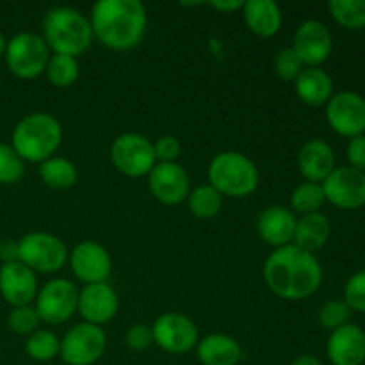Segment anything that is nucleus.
<instances>
[{
    "label": "nucleus",
    "mask_w": 365,
    "mask_h": 365,
    "mask_svg": "<svg viewBox=\"0 0 365 365\" xmlns=\"http://www.w3.org/2000/svg\"><path fill=\"white\" fill-rule=\"evenodd\" d=\"M68 259L75 277L86 285L107 282L113 271L109 252L96 241H82L75 245Z\"/></svg>",
    "instance_id": "obj_16"
},
{
    "label": "nucleus",
    "mask_w": 365,
    "mask_h": 365,
    "mask_svg": "<svg viewBox=\"0 0 365 365\" xmlns=\"http://www.w3.org/2000/svg\"><path fill=\"white\" fill-rule=\"evenodd\" d=\"M346 157L349 163L348 166L365 173V134L349 139L348 146H346Z\"/></svg>",
    "instance_id": "obj_39"
},
{
    "label": "nucleus",
    "mask_w": 365,
    "mask_h": 365,
    "mask_svg": "<svg viewBox=\"0 0 365 365\" xmlns=\"http://www.w3.org/2000/svg\"><path fill=\"white\" fill-rule=\"evenodd\" d=\"M118 309H120V299L116 291L107 282L84 285L78 291L77 312L81 314L84 323L102 327L114 319Z\"/></svg>",
    "instance_id": "obj_17"
},
{
    "label": "nucleus",
    "mask_w": 365,
    "mask_h": 365,
    "mask_svg": "<svg viewBox=\"0 0 365 365\" xmlns=\"http://www.w3.org/2000/svg\"><path fill=\"white\" fill-rule=\"evenodd\" d=\"M38 277L25 264H2L0 267V294L9 305H31L38 296Z\"/></svg>",
    "instance_id": "obj_18"
},
{
    "label": "nucleus",
    "mask_w": 365,
    "mask_h": 365,
    "mask_svg": "<svg viewBox=\"0 0 365 365\" xmlns=\"http://www.w3.org/2000/svg\"><path fill=\"white\" fill-rule=\"evenodd\" d=\"M125 342L130 349L134 351H145L150 346L153 344V334L152 327L148 324H134V327L128 328L127 335H125Z\"/></svg>",
    "instance_id": "obj_38"
},
{
    "label": "nucleus",
    "mask_w": 365,
    "mask_h": 365,
    "mask_svg": "<svg viewBox=\"0 0 365 365\" xmlns=\"http://www.w3.org/2000/svg\"><path fill=\"white\" fill-rule=\"evenodd\" d=\"M61 339L52 330L38 328L25 341V351L36 362H48V360L59 356Z\"/></svg>",
    "instance_id": "obj_31"
},
{
    "label": "nucleus",
    "mask_w": 365,
    "mask_h": 365,
    "mask_svg": "<svg viewBox=\"0 0 365 365\" xmlns=\"http://www.w3.org/2000/svg\"><path fill=\"white\" fill-rule=\"evenodd\" d=\"M327 355L331 365H362L365 362V331L353 323L330 331Z\"/></svg>",
    "instance_id": "obj_19"
},
{
    "label": "nucleus",
    "mask_w": 365,
    "mask_h": 365,
    "mask_svg": "<svg viewBox=\"0 0 365 365\" xmlns=\"http://www.w3.org/2000/svg\"><path fill=\"white\" fill-rule=\"evenodd\" d=\"M153 342L163 351L171 355H184L196 348L200 341L195 321L178 312H166L155 319L152 327Z\"/></svg>",
    "instance_id": "obj_11"
},
{
    "label": "nucleus",
    "mask_w": 365,
    "mask_h": 365,
    "mask_svg": "<svg viewBox=\"0 0 365 365\" xmlns=\"http://www.w3.org/2000/svg\"><path fill=\"white\" fill-rule=\"evenodd\" d=\"M39 319L38 312L32 305L25 307H13V310L9 312V317H7V327L13 334L16 335H31L34 334L39 328Z\"/></svg>",
    "instance_id": "obj_34"
},
{
    "label": "nucleus",
    "mask_w": 365,
    "mask_h": 365,
    "mask_svg": "<svg viewBox=\"0 0 365 365\" xmlns=\"http://www.w3.org/2000/svg\"><path fill=\"white\" fill-rule=\"evenodd\" d=\"M0 260L2 264L20 262V245L14 239H4L0 241Z\"/></svg>",
    "instance_id": "obj_40"
},
{
    "label": "nucleus",
    "mask_w": 365,
    "mask_h": 365,
    "mask_svg": "<svg viewBox=\"0 0 365 365\" xmlns=\"http://www.w3.org/2000/svg\"><path fill=\"white\" fill-rule=\"evenodd\" d=\"M264 282L273 294L289 302H299L323 284V266L314 257L296 245L277 248L264 262Z\"/></svg>",
    "instance_id": "obj_1"
},
{
    "label": "nucleus",
    "mask_w": 365,
    "mask_h": 365,
    "mask_svg": "<svg viewBox=\"0 0 365 365\" xmlns=\"http://www.w3.org/2000/svg\"><path fill=\"white\" fill-rule=\"evenodd\" d=\"M324 198L342 210H356L365 207V173L351 166H335L323 182Z\"/></svg>",
    "instance_id": "obj_13"
},
{
    "label": "nucleus",
    "mask_w": 365,
    "mask_h": 365,
    "mask_svg": "<svg viewBox=\"0 0 365 365\" xmlns=\"http://www.w3.org/2000/svg\"><path fill=\"white\" fill-rule=\"evenodd\" d=\"M63 141V127L48 113H32L21 118L11 135V146L24 163L41 164L56 155Z\"/></svg>",
    "instance_id": "obj_4"
},
{
    "label": "nucleus",
    "mask_w": 365,
    "mask_h": 365,
    "mask_svg": "<svg viewBox=\"0 0 365 365\" xmlns=\"http://www.w3.org/2000/svg\"><path fill=\"white\" fill-rule=\"evenodd\" d=\"M294 91L307 106H327L334 96V78L323 68H303L294 81Z\"/></svg>",
    "instance_id": "obj_23"
},
{
    "label": "nucleus",
    "mask_w": 365,
    "mask_h": 365,
    "mask_svg": "<svg viewBox=\"0 0 365 365\" xmlns=\"http://www.w3.org/2000/svg\"><path fill=\"white\" fill-rule=\"evenodd\" d=\"M153 152L159 163H177L182 153V145L175 135H160L153 143Z\"/></svg>",
    "instance_id": "obj_37"
},
{
    "label": "nucleus",
    "mask_w": 365,
    "mask_h": 365,
    "mask_svg": "<svg viewBox=\"0 0 365 365\" xmlns=\"http://www.w3.org/2000/svg\"><path fill=\"white\" fill-rule=\"evenodd\" d=\"M20 262L36 274L57 273L68 262V248L57 235L48 232H29L18 241Z\"/></svg>",
    "instance_id": "obj_7"
},
{
    "label": "nucleus",
    "mask_w": 365,
    "mask_h": 365,
    "mask_svg": "<svg viewBox=\"0 0 365 365\" xmlns=\"http://www.w3.org/2000/svg\"><path fill=\"white\" fill-rule=\"evenodd\" d=\"M344 302L351 310L365 314V269L356 271L346 282Z\"/></svg>",
    "instance_id": "obj_36"
},
{
    "label": "nucleus",
    "mask_w": 365,
    "mask_h": 365,
    "mask_svg": "<svg viewBox=\"0 0 365 365\" xmlns=\"http://www.w3.org/2000/svg\"><path fill=\"white\" fill-rule=\"evenodd\" d=\"M298 170L305 182L323 184L335 170V152L324 139H310L298 152Z\"/></svg>",
    "instance_id": "obj_21"
},
{
    "label": "nucleus",
    "mask_w": 365,
    "mask_h": 365,
    "mask_svg": "<svg viewBox=\"0 0 365 365\" xmlns=\"http://www.w3.org/2000/svg\"><path fill=\"white\" fill-rule=\"evenodd\" d=\"M242 4L245 2H239V0H216V2H210V7L214 9L221 11V13H234V11L242 9Z\"/></svg>",
    "instance_id": "obj_41"
},
{
    "label": "nucleus",
    "mask_w": 365,
    "mask_h": 365,
    "mask_svg": "<svg viewBox=\"0 0 365 365\" xmlns=\"http://www.w3.org/2000/svg\"><path fill=\"white\" fill-rule=\"evenodd\" d=\"M93 36L106 48L132 50L143 41L148 25V14L139 0H98L93 6Z\"/></svg>",
    "instance_id": "obj_2"
},
{
    "label": "nucleus",
    "mask_w": 365,
    "mask_h": 365,
    "mask_svg": "<svg viewBox=\"0 0 365 365\" xmlns=\"http://www.w3.org/2000/svg\"><path fill=\"white\" fill-rule=\"evenodd\" d=\"M259 168L241 152H221L209 164V184L223 196L245 198L259 187Z\"/></svg>",
    "instance_id": "obj_5"
},
{
    "label": "nucleus",
    "mask_w": 365,
    "mask_h": 365,
    "mask_svg": "<svg viewBox=\"0 0 365 365\" xmlns=\"http://www.w3.org/2000/svg\"><path fill=\"white\" fill-rule=\"evenodd\" d=\"M43 39L50 52L77 59L91 46L93 29L89 18L73 7H53L43 18Z\"/></svg>",
    "instance_id": "obj_3"
},
{
    "label": "nucleus",
    "mask_w": 365,
    "mask_h": 365,
    "mask_svg": "<svg viewBox=\"0 0 365 365\" xmlns=\"http://www.w3.org/2000/svg\"><path fill=\"white\" fill-rule=\"evenodd\" d=\"M328 9L331 18L348 31L365 27V0H331Z\"/></svg>",
    "instance_id": "obj_30"
},
{
    "label": "nucleus",
    "mask_w": 365,
    "mask_h": 365,
    "mask_svg": "<svg viewBox=\"0 0 365 365\" xmlns=\"http://www.w3.org/2000/svg\"><path fill=\"white\" fill-rule=\"evenodd\" d=\"M245 24L259 38H273L284 24V14L274 0H248L242 4Z\"/></svg>",
    "instance_id": "obj_22"
},
{
    "label": "nucleus",
    "mask_w": 365,
    "mask_h": 365,
    "mask_svg": "<svg viewBox=\"0 0 365 365\" xmlns=\"http://www.w3.org/2000/svg\"><path fill=\"white\" fill-rule=\"evenodd\" d=\"M6 46H7V39L4 38V34H2V32H0V57H2L4 53H6Z\"/></svg>",
    "instance_id": "obj_43"
},
{
    "label": "nucleus",
    "mask_w": 365,
    "mask_h": 365,
    "mask_svg": "<svg viewBox=\"0 0 365 365\" xmlns=\"http://www.w3.org/2000/svg\"><path fill=\"white\" fill-rule=\"evenodd\" d=\"M45 75L53 88L66 89L78 81L81 64H78V61L75 57L52 53L48 63H46Z\"/></svg>",
    "instance_id": "obj_28"
},
{
    "label": "nucleus",
    "mask_w": 365,
    "mask_h": 365,
    "mask_svg": "<svg viewBox=\"0 0 365 365\" xmlns=\"http://www.w3.org/2000/svg\"><path fill=\"white\" fill-rule=\"evenodd\" d=\"M150 192L163 205L173 207L185 202L191 192V180L178 163H157L148 173Z\"/></svg>",
    "instance_id": "obj_15"
},
{
    "label": "nucleus",
    "mask_w": 365,
    "mask_h": 365,
    "mask_svg": "<svg viewBox=\"0 0 365 365\" xmlns=\"http://www.w3.org/2000/svg\"><path fill=\"white\" fill-rule=\"evenodd\" d=\"M351 312L353 310L349 309L344 299H330V302L321 307L319 314H317V321H319L321 328L334 331L349 323Z\"/></svg>",
    "instance_id": "obj_32"
},
{
    "label": "nucleus",
    "mask_w": 365,
    "mask_h": 365,
    "mask_svg": "<svg viewBox=\"0 0 365 365\" xmlns=\"http://www.w3.org/2000/svg\"><path fill=\"white\" fill-rule=\"evenodd\" d=\"M39 177L50 189L68 191V189L77 184L78 171L71 160L53 155L48 160L39 164Z\"/></svg>",
    "instance_id": "obj_26"
},
{
    "label": "nucleus",
    "mask_w": 365,
    "mask_h": 365,
    "mask_svg": "<svg viewBox=\"0 0 365 365\" xmlns=\"http://www.w3.org/2000/svg\"><path fill=\"white\" fill-rule=\"evenodd\" d=\"M292 50L298 53L305 68H321L334 50V36L321 20H305L296 29Z\"/></svg>",
    "instance_id": "obj_14"
},
{
    "label": "nucleus",
    "mask_w": 365,
    "mask_h": 365,
    "mask_svg": "<svg viewBox=\"0 0 365 365\" xmlns=\"http://www.w3.org/2000/svg\"><path fill=\"white\" fill-rule=\"evenodd\" d=\"M25 173V163L6 143H0V184L9 185L20 180Z\"/></svg>",
    "instance_id": "obj_33"
},
{
    "label": "nucleus",
    "mask_w": 365,
    "mask_h": 365,
    "mask_svg": "<svg viewBox=\"0 0 365 365\" xmlns=\"http://www.w3.org/2000/svg\"><path fill=\"white\" fill-rule=\"evenodd\" d=\"M107 348V335L102 327L78 323L61 339L59 356L68 365H93L102 359Z\"/></svg>",
    "instance_id": "obj_9"
},
{
    "label": "nucleus",
    "mask_w": 365,
    "mask_h": 365,
    "mask_svg": "<svg viewBox=\"0 0 365 365\" xmlns=\"http://www.w3.org/2000/svg\"><path fill=\"white\" fill-rule=\"evenodd\" d=\"M78 289L66 278H53L38 291L34 309L46 324H63L77 312Z\"/></svg>",
    "instance_id": "obj_10"
},
{
    "label": "nucleus",
    "mask_w": 365,
    "mask_h": 365,
    "mask_svg": "<svg viewBox=\"0 0 365 365\" xmlns=\"http://www.w3.org/2000/svg\"><path fill=\"white\" fill-rule=\"evenodd\" d=\"M223 198L225 196L210 184L198 185L191 189L187 196L189 212L198 220H212L223 209Z\"/></svg>",
    "instance_id": "obj_27"
},
{
    "label": "nucleus",
    "mask_w": 365,
    "mask_h": 365,
    "mask_svg": "<svg viewBox=\"0 0 365 365\" xmlns=\"http://www.w3.org/2000/svg\"><path fill=\"white\" fill-rule=\"evenodd\" d=\"M324 203H327V198H324L323 185L314 184V182H303L291 195V210L302 216L321 212Z\"/></svg>",
    "instance_id": "obj_29"
},
{
    "label": "nucleus",
    "mask_w": 365,
    "mask_h": 365,
    "mask_svg": "<svg viewBox=\"0 0 365 365\" xmlns=\"http://www.w3.org/2000/svg\"><path fill=\"white\" fill-rule=\"evenodd\" d=\"M296 214L284 205H271L259 214L257 232L266 245L274 250L292 245L296 230Z\"/></svg>",
    "instance_id": "obj_20"
},
{
    "label": "nucleus",
    "mask_w": 365,
    "mask_h": 365,
    "mask_svg": "<svg viewBox=\"0 0 365 365\" xmlns=\"http://www.w3.org/2000/svg\"><path fill=\"white\" fill-rule=\"evenodd\" d=\"M110 160L121 175L130 178L148 177L157 164L153 143L138 132H125L110 145Z\"/></svg>",
    "instance_id": "obj_8"
},
{
    "label": "nucleus",
    "mask_w": 365,
    "mask_h": 365,
    "mask_svg": "<svg viewBox=\"0 0 365 365\" xmlns=\"http://www.w3.org/2000/svg\"><path fill=\"white\" fill-rule=\"evenodd\" d=\"M196 355L203 365H237L242 359V349L230 335L210 334L200 339Z\"/></svg>",
    "instance_id": "obj_24"
},
{
    "label": "nucleus",
    "mask_w": 365,
    "mask_h": 365,
    "mask_svg": "<svg viewBox=\"0 0 365 365\" xmlns=\"http://www.w3.org/2000/svg\"><path fill=\"white\" fill-rule=\"evenodd\" d=\"M274 73L280 81L284 82H294L298 78V75L303 71V63L298 57V53L292 50V46L289 48L280 50V52L274 56Z\"/></svg>",
    "instance_id": "obj_35"
},
{
    "label": "nucleus",
    "mask_w": 365,
    "mask_h": 365,
    "mask_svg": "<svg viewBox=\"0 0 365 365\" xmlns=\"http://www.w3.org/2000/svg\"><path fill=\"white\" fill-rule=\"evenodd\" d=\"M331 235V223L324 214H307L298 217L292 245L305 250L309 253H316L327 246Z\"/></svg>",
    "instance_id": "obj_25"
},
{
    "label": "nucleus",
    "mask_w": 365,
    "mask_h": 365,
    "mask_svg": "<svg viewBox=\"0 0 365 365\" xmlns=\"http://www.w3.org/2000/svg\"><path fill=\"white\" fill-rule=\"evenodd\" d=\"M291 365H323V362L314 355H299L298 359L292 360Z\"/></svg>",
    "instance_id": "obj_42"
},
{
    "label": "nucleus",
    "mask_w": 365,
    "mask_h": 365,
    "mask_svg": "<svg viewBox=\"0 0 365 365\" xmlns=\"http://www.w3.org/2000/svg\"><path fill=\"white\" fill-rule=\"evenodd\" d=\"M327 121L335 134L353 139L365 134V98L355 91L334 93L327 103Z\"/></svg>",
    "instance_id": "obj_12"
},
{
    "label": "nucleus",
    "mask_w": 365,
    "mask_h": 365,
    "mask_svg": "<svg viewBox=\"0 0 365 365\" xmlns=\"http://www.w3.org/2000/svg\"><path fill=\"white\" fill-rule=\"evenodd\" d=\"M6 64L11 73L24 81L39 77L45 73L46 63L50 59V50L43 36L36 32H18L7 41Z\"/></svg>",
    "instance_id": "obj_6"
}]
</instances>
